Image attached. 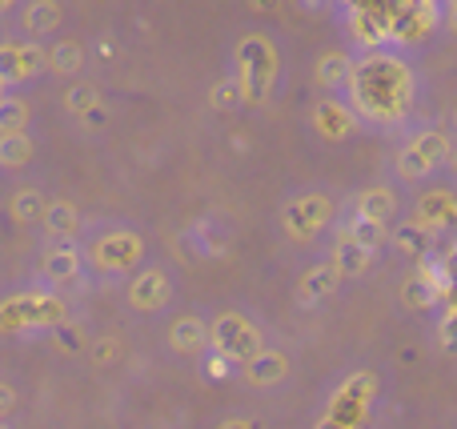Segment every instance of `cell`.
<instances>
[{
	"mask_svg": "<svg viewBox=\"0 0 457 429\" xmlns=\"http://www.w3.org/2000/svg\"><path fill=\"white\" fill-rule=\"evenodd\" d=\"M349 88H353V104L373 120H397L410 104L413 80L410 69L394 56H370L365 64H357L353 77H349Z\"/></svg>",
	"mask_w": 457,
	"mask_h": 429,
	"instance_id": "1",
	"label": "cell"
},
{
	"mask_svg": "<svg viewBox=\"0 0 457 429\" xmlns=\"http://www.w3.org/2000/svg\"><path fill=\"white\" fill-rule=\"evenodd\" d=\"M277 80V48L269 45V37H245L237 45V85H241L245 101L249 104H261L269 96Z\"/></svg>",
	"mask_w": 457,
	"mask_h": 429,
	"instance_id": "2",
	"label": "cell"
},
{
	"mask_svg": "<svg viewBox=\"0 0 457 429\" xmlns=\"http://www.w3.org/2000/svg\"><path fill=\"white\" fill-rule=\"evenodd\" d=\"M64 318V301L53 293H21L0 301V334H21V329H56Z\"/></svg>",
	"mask_w": 457,
	"mask_h": 429,
	"instance_id": "3",
	"label": "cell"
},
{
	"mask_svg": "<svg viewBox=\"0 0 457 429\" xmlns=\"http://www.w3.org/2000/svg\"><path fill=\"white\" fill-rule=\"evenodd\" d=\"M209 342H213V350L221 353V358L237 361V366H249V361L261 353L257 326L245 321L241 313H221V318L213 321V329H209Z\"/></svg>",
	"mask_w": 457,
	"mask_h": 429,
	"instance_id": "4",
	"label": "cell"
},
{
	"mask_svg": "<svg viewBox=\"0 0 457 429\" xmlns=\"http://www.w3.org/2000/svg\"><path fill=\"white\" fill-rule=\"evenodd\" d=\"M88 257H93V265L104 273H129L133 265H141L145 241L129 229H112V233H101V237L93 241Z\"/></svg>",
	"mask_w": 457,
	"mask_h": 429,
	"instance_id": "5",
	"label": "cell"
},
{
	"mask_svg": "<svg viewBox=\"0 0 457 429\" xmlns=\"http://www.w3.org/2000/svg\"><path fill=\"white\" fill-rule=\"evenodd\" d=\"M45 69V48L32 40H4L0 45V85H29Z\"/></svg>",
	"mask_w": 457,
	"mask_h": 429,
	"instance_id": "6",
	"label": "cell"
},
{
	"mask_svg": "<svg viewBox=\"0 0 457 429\" xmlns=\"http://www.w3.org/2000/svg\"><path fill=\"white\" fill-rule=\"evenodd\" d=\"M329 213H333L329 197H321V193H309V197H297V201H289V205H285L281 225L293 233V237H313V233L321 229L325 221H329Z\"/></svg>",
	"mask_w": 457,
	"mask_h": 429,
	"instance_id": "7",
	"label": "cell"
},
{
	"mask_svg": "<svg viewBox=\"0 0 457 429\" xmlns=\"http://www.w3.org/2000/svg\"><path fill=\"white\" fill-rule=\"evenodd\" d=\"M445 153H450V141H445L442 133H421L418 141H410V149L397 157V169H402V177H426Z\"/></svg>",
	"mask_w": 457,
	"mask_h": 429,
	"instance_id": "8",
	"label": "cell"
},
{
	"mask_svg": "<svg viewBox=\"0 0 457 429\" xmlns=\"http://www.w3.org/2000/svg\"><path fill=\"white\" fill-rule=\"evenodd\" d=\"M169 297H173V281H169L165 269H141V277L129 285V301H133L137 309H145V313L161 309Z\"/></svg>",
	"mask_w": 457,
	"mask_h": 429,
	"instance_id": "9",
	"label": "cell"
},
{
	"mask_svg": "<svg viewBox=\"0 0 457 429\" xmlns=\"http://www.w3.org/2000/svg\"><path fill=\"white\" fill-rule=\"evenodd\" d=\"M457 221V201L450 193H426V197L418 201V225L421 229H445V225Z\"/></svg>",
	"mask_w": 457,
	"mask_h": 429,
	"instance_id": "10",
	"label": "cell"
},
{
	"mask_svg": "<svg viewBox=\"0 0 457 429\" xmlns=\"http://www.w3.org/2000/svg\"><path fill=\"white\" fill-rule=\"evenodd\" d=\"M45 229H48V237H56V245H69V237L80 233L77 205H72V201H53V205L45 209Z\"/></svg>",
	"mask_w": 457,
	"mask_h": 429,
	"instance_id": "11",
	"label": "cell"
},
{
	"mask_svg": "<svg viewBox=\"0 0 457 429\" xmlns=\"http://www.w3.org/2000/svg\"><path fill=\"white\" fill-rule=\"evenodd\" d=\"M40 273L48 281H72L80 273V249L77 245H53L40 257Z\"/></svg>",
	"mask_w": 457,
	"mask_h": 429,
	"instance_id": "12",
	"label": "cell"
},
{
	"mask_svg": "<svg viewBox=\"0 0 457 429\" xmlns=\"http://www.w3.org/2000/svg\"><path fill=\"white\" fill-rule=\"evenodd\" d=\"M61 21H64V8L53 4V0L24 4V12H21V24H24V32H29V37H45V32H53Z\"/></svg>",
	"mask_w": 457,
	"mask_h": 429,
	"instance_id": "13",
	"label": "cell"
},
{
	"mask_svg": "<svg viewBox=\"0 0 457 429\" xmlns=\"http://www.w3.org/2000/svg\"><path fill=\"white\" fill-rule=\"evenodd\" d=\"M169 345L177 353H201L209 345V329L201 318H181L173 329H169Z\"/></svg>",
	"mask_w": 457,
	"mask_h": 429,
	"instance_id": "14",
	"label": "cell"
},
{
	"mask_svg": "<svg viewBox=\"0 0 457 429\" xmlns=\"http://www.w3.org/2000/svg\"><path fill=\"white\" fill-rule=\"evenodd\" d=\"M337 285H341L337 265H317V269H309L301 277V297L305 301H325V297L337 293Z\"/></svg>",
	"mask_w": 457,
	"mask_h": 429,
	"instance_id": "15",
	"label": "cell"
},
{
	"mask_svg": "<svg viewBox=\"0 0 457 429\" xmlns=\"http://www.w3.org/2000/svg\"><path fill=\"white\" fill-rule=\"evenodd\" d=\"M245 374H249L253 385H273L281 382L285 374H289V361H285V353H273V350H261L257 358L245 366Z\"/></svg>",
	"mask_w": 457,
	"mask_h": 429,
	"instance_id": "16",
	"label": "cell"
},
{
	"mask_svg": "<svg viewBox=\"0 0 457 429\" xmlns=\"http://www.w3.org/2000/svg\"><path fill=\"white\" fill-rule=\"evenodd\" d=\"M80 64H85V45H80V40H72V37L56 40L53 53H48V69L61 72V77H77Z\"/></svg>",
	"mask_w": 457,
	"mask_h": 429,
	"instance_id": "17",
	"label": "cell"
},
{
	"mask_svg": "<svg viewBox=\"0 0 457 429\" xmlns=\"http://www.w3.org/2000/svg\"><path fill=\"white\" fill-rule=\"evenodd\" d=\"M394 209H397V201L389 189H370V193H361V201H357V217L378 221V225H386L389 217H394Z\"/></svg>",
	"mask_w": 457,
	"mask_h": 429,
	"instance_id": "18",
	"label": "cell"
},
{
	"mask_svg": "<svg viewBox=\"0 0 457 429\" xmlns=\"http://www.w3.org/2000/svg\"><path fill=\"white\" fill-rule=\"evenodd\" d=\"M370 261H373V249H365V245H357V241H349V237H341L337 241V273H349V277H357V273H365L370 269Z\"/></svg>",
	"mask_w": 457,
	"mask_h": 429,
	"instance_id": "19",
	"label": "cell"
},
{
	"mask_svg": "<svg viewBox=\"0 0 457 429\" xmlns=\"http://www.w3.org/2000/svg\"><path fill=\"white\" fill-rule=\"evenodd\" d=\"M29 161H32V141H29V133L0 136V165H4V169H24Z\"/></svg>",
	"mask_w": 457,
	"mask_h": 429,
	"instance_id": "20",
	"label": "cell"
},
{
	"mask_svg": "<svg viewBox=\"0 0 457 429\" xmlns=\"http://www.w3.org/2000/svg\"><path fill=\"white\" fill-rule=\"evenodd\" d=\"M24 125H29V104L21 96H0V136L24 133Z\"/></svg>",
	"mask_w": 457,
	"mask_h": 429,
	"instance_id": "21",
	"label": "cell"
},
{
	"mask_svg": "<svg viewBox=\"0 0 457 429\" xmlns=\"http://www.w3.org/2000/svg\"><path fill=\"white\" fill-rule=\"evenodd\" d=\"M8 209H12V217H16V221H21V225H32V221H45V197H40V193L37 189H21V193H16V197H12V205H8Z\"/></svg>",
	"mask_w": 457,
	"mask_h": 429,
	"instance_id": "22",
	"label": "cell"
},
{
	"mask_svg": "<svg viewBox=\"0 0 457 429\" xmlns=\"http://www.w3.org/2000/svg\"><path fill=\"white\" fill-rule=\"evenodd\" d=\"M317 77H321V85L337 88V85H345V80L353 77V64L345 61V53H325L321 64H317Z\"/></svg>",
	"mask_w": 457,
	"mask_h": 429,
	"instance_id": "23",
	"label": "cell"
},
{
	"mask_svg": "<svg viewBox=\"0 0 457 429\" xmlns=\"http://www.w3.org/2000/svg\"><path fill=\"white\" fill-rule=\"evenodd\" d=\"M349 241H357V245H365V249H373L378 253V245H381V237H386V225H378V221H365V217H353V225H349V233H345Z\"/></svg>",
	"mask_w": 457,
	"mask_h": 429,
	"instance_id": "24",
	"label": "cell"
},
{
	"mask_svg": "<svg viewBox=\"0 0 457 429\" xmlns=\"http://www.w3.org/2000/svg\"><path fill=\"white\" fill-rule=\"evenodd\" d=\"M64 104H69V112L85 117L88 109H96V104H101V96H96V88H93V85H72L69 93H64Z\"/></svg>",
	"mask_w": 457,
	"mask_h": 429,
	"instance_id": "25",
	"label": "cell"
},
{
	"mask_svg": "<svg viewBox=\"0 0 457 429\" xmlns=\"http://www.w3.org/2000/svg\"><path fill=\"white\" fill-rule=\"evenodd\" d=\"M397 245H402L405 253H426L429 229H421V225H402V229H397Z\"/></svg>",
	"mask_w": 457,
	"mask_h": 429,
	"instance_id": "26",
	"label": "cell"
},
{
	"mask_svg": "<svg viewBox=\"0 0 457 429\" xmlns=\"http://www.w3.org/2000/svg\"><path fill=\"white\" fill-rule=\"evenodd\" d=\"M53 342L61 345L64 353H77V350H85V329L72 326V321H61V326L53 329Z\"/></svg>",
	"mask_w": 457,
	"mask_h": 429,
	"instance_id": "27",
	"label": "cell"
},
{
	"mask_svg": "<svg viewBox=\"0 0 457 429\" xmlns=\"http://www.w3.org/2000/svg\"><path fill=\"white\" fill-rule=\"evenodd\" d=\"M209 101H213V109H237V104L245 101V93H241V85H237V77L233 80H221V85L213 88V96H209Z\"/></svg>",
	"mask_w": 457,
	"mask_h": 429,
	"instance_id": "28",
	"label": "cell"
},
{
	"mask_svg": "<svg viewBox=\"0 0 457 429\" xmlns=\"http://www.w3.org/2000/svg\"><path fill=\"white\" fill-rule=\"evenodd\" d=\"M317 125H321L325 133H341V128L349 125V117H345V109H341V104H321V112H317Z\"/></svg>",
	"mask_w": 457,
	"mask_h": 429,
	"instance_id": "29",
	"label": "cell"
},
{
	"mask_svg": "<svg viewBox=\"0 0 457 429\" xmlns=\"http://www.w3.org/2000/svg\"><path fill=\"white\" fill-rule=\"evenodd\" d=\"M434 297H437V289L429 285L426 277H413L410 285H405V301H410V305H418V309H421V305H429V301H434Z\"/></svg>",
	"mask_w": 457,
	"mask_h": 429,
	"instance_id": "30",
	"label": "cell"
},
{
	"mask_svg": "<svg viewBox=\"0 0 457 429\" xmlns=\"http://www.w3.org/2000/svg\"><path fill=\"white\" fill-rule=\"evenodd\" d=\"M16 409V393H12V385H0V422H4L8 414Z\"/></svg>",
	"mask_w": 457,
	"mask_h": 429,
	"instance_id": "31",
	"label": "cell"
},
{
	"mask_svg": "<svg viewBox=\"0 0 457 429\" xmlns=\"http://www.w3.org/2000/svg\"><path fill=\"white\" fill-rule=\"evenodd\" d=\"M80 120H85L88 128H101L104 120H109V109H104V104H96V109H88V112H85V117H80Z\"/></svg>",
	"mask_w": 457,
	"mask_h": 429,
	"instance_id": "32",
	"label": "cell"
},
{
	"mask_svg": "<svg viewBox=\"0 0 457 429\" xmlns=\"http://www.w3.org/2000/svg\"><path fill=\"white\" fill-rule=\"evenodd\" d=\"M228 366H233V361L221 358V353H213V358H209V377H225Z\"/></svg>",
	"mask_w": 457,
	"mask_h": 429,
	"instance_id": "33",
	"label": "cell"
},
{
	"mask_svg": "<svg viewBox=\"0 0 457 429\" xmlns=\"http://www.w3.org/2000/svg\"><path fill=\"white\" fill-rule=\"evenodd\" d=\"M112 353H117V345H112V342H96V361H101V366L112 358Z\"/></svg>",
	"mask_w": 457,
	"mask_h": 429,
	"instance_id": "34",
	"label": "cell"
},
{
	"mask_svg": "<svg viewBox=\"0 0 457 429\" xmlns=\"http://www.w3.org/2000/svg\"><path fill=\"white\" fill-rule=\"evenodd\" d=\"M225 429H261L257 422H233V425H225Z\"/></svg>",
	"mask_w": 457,
	"mask_h": 429,
	"instance_id": "35",
	"label": "cell"
},
{
	"mask_svg": "<svg viewBox=\"0 0 457 429\" xmlns=\"http://www.w3.org/2000/svg\"><path fill=\"white\" fill-rule=\"evenodd\" d=\"M445 21H450V29H457V4H450V12H445Z\"/></svg>",
	"mask_w": 457,
	"mask_h": 429,
	"instance_id": "36",
	"label": "cell"
},
{
	"mask_svg": "<svg viewBox=\"0 0 457 429\" xmlns=\"http://www.w3.org/2000/svg\"><path fill=\"white\" fill-rule=\"evenodd\" d=\"M453 165H457V149H453Z\"/></svg>",
	"mask_w": 457,
	"mask_h": 429,
	"instance_id": "37",
	"label": "cell"
},
{
	"mask_svg": "<svg viewBox=\"0 0 457 429\" xmlns=\"http://www.w3.org/2000/svg\"><path fill=\"white\" fill-rule=\"evenodd\" d=\"M0 88H4V85H0ZM0 96H4V93H0Z\"/></svg>",
	"mask_w": 457,
	"mask_h": 429,
	"instance_id": "38",
	"label": "cell"
},
{
	"mask_svg": "<svg viewBox=\"0 0 457 429\" xmlns=\"http://www.w3.org/2000/svg\"><path fill=\"white\" fill-rule=\"evenodd\" d=\"M0 429H4V425H0Z\"/></svg>",
	"mask_w": 457,
	"mask_h": 429,
	"instance_id": "39",
	"label": "cell"
}]
</instances>
